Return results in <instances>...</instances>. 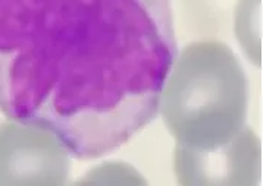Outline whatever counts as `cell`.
Listing matches in <instances>:
<instances>
[{
	"instance_id": "6da1fadb",
	"label": "cell",
	"mask_w": 263,
	"mask_h": 186,
	"mask_svg": "<svg viewBox=\"0 0 263 186\" xmlns=\"http://www.w3.org/2000/svg\"><path fill=\"white\" fill-rule=\"evenodd\" d=\"M177 56L171 0H0V110L80 160L156 117Z\"/></svg>"
}]
</instances>
